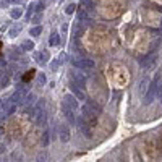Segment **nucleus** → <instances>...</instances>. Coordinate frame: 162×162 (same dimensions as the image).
Wrapping results in <instances>:
<instances>
[{
	"label": "nucleus",
	"instance_id": "obj_1",
	"mask_svg": "<svg viewBox=\"0 0 162 162\" xmlns=\"http://www.w3.org/2000/svg\"><path fill=\"white\" fill-rule=\"evenodd\" d=\"M159 76H156L153 81H151V86H149V89L146 91V94H144V104H151V102L154 101V97H156V94H159Z\"/></svg>",
	"mask_w": 162,
	"mask_h": 162
},
{
	"label": "nucleus",
	"instance_id": "obj_2",
	"mask_svg": "<svg viewBox=\"0 0 162 162\" xmlns=\"http://www.w3.org/2000/svg\"><path fill=\"white\" fill-rule=\"evenodd\" d=\"M71 63L76 68H80V70H92V68L96 67L94 60H91V58H83V57H73L71 58Z\"/></svg>",
	"mask_w": 162,
	"mask_h": 162
},
{
	"label": "nucleus",
	"instance_id": "obj_3",
	"mask_svg": "<svg viewBox=\"0 0 162 162\" xmlns=\"http://www.w3.org/2000/svg\"><path fill=\"white\" fill-rule=\"evenodd\" d=\"M26 97H28V91L25 89V86H18V89H16L12 94V97H10V102L20 105V104H25Z\"/></svg>",
	"mask_w": 162,
	"mask_h": 162
},
{
	"label": "nucleus",
	"instance_id": "obj_4",
	"mask_svg": "<svg viewBox=\"0 0 162 162\" xmlns=\"http://www.w3.org/2000/svg\"><path fill=\"white\" fill-rule=\"evenodd\" d=\"M76 125H78V130H80L86 138H91V135H92V133H91V123H89L83 115L76 120Z\"/></svg>",
	"mask_w": 162,
	"mask_h": 162
},
{
	"label": "nucleus",
	"instance_id": "obj_5",
	"mask_svg": "<svg viewBox=\"0 0 162 162\" xmlns=\"http://www.w3.org/2000/svg\"><path fill=\"white\" fill-rule=\"evenodd\" d=\"M71 81L73 83H76L80 88H84V84H86V75L83 73V71L80 70V71H71Z\"/></svg>",
	"mask_w": 162,
	"mask_h": 162
},
{
	"label": "nucleus",
	"instance_id": "obj_6",
	"mask_svg": "<svg viewBox=\"0 0 162 162\" xmlns=\"http://www.w3.org/2000/svg\"><path fill=\"white\" fill-rule=\"evenodd\" d=\"M70 88H71V92H73V96L78 99V101H88V99H86L84 91H83V88H80V86H78L76 83L70 81Z\"/></svg>",
	"mask_w": 162,
	"mask_h": 162
},
{
	"label": "nucleus",
	"instance_id": "obj_7",
	"mask_svg": "<svg viewBox=\"0 0 162 162\" xmlns=\"http://www.w3.org/2000/svg\"><path fill=\"white\" fill-rule=\"evenodd\" d=\"M62 104H65L67 107H70L71 110H78V107H80V104H78V99L75 97V96H71V94H67V96H65Z\"/></svg>",
	"mask_w": 162,
	"mask_h": 162
},
{
	"label": "nucleus",
	"instance_id": "obj_8",
	"mask_svg": "<svg viewBox=\"0 0 162 162\" xmlns=\"http://www.w3.org/2000/svg\"><path fill=\"white\" fill-rule=\"evenodd\" d=\"M58 138H60L62 143H68V139H70V128L67 125L58 126Z\"/></svg>",
	"mask_w": 162,
	"mask_h": 162
},
{
	"label": "nucleus",
	"instance_id": "obj_9",
	"mask_svg": "<svg viewBox=\"0 0 162 162\" xmlns=\"http://www.w3.org/2000/svg\"><path fill=\"white\" fill-rule=\"evenodd\" d=\"M62 109H63V113H65V117H67V120H68V123L70 125H75L76 123V118H75V110H71L70 107H67L65 104H62Z\"/></svg>",
	"mask_w": 162,
	"mask_h": 162
},
{
	"label": "nucleus",
	"instance_id": "obj_10",
	"mask_svg": "<svg viewBox=\"0 0 162 162\" xmlns=\"http://www.w3.org/2000/svg\"><path fill=\"white\" fill-rule=\"evenodd\" d=\"M151 86V81H149V76H144L143 80L139 81V88H138V91L141 92V94H144V91H147Z\"/></svg>",
	"mask_w": 162,
	"mask_h": 162
},
{
	"label": "nucleus",
	"instance_id": "obj_11",
	"mask_svg": "<svg viewBox=\"0 0 162 162\" xmlns=\"http://www.w3.org/2000/svg\"><path fill=\"white\" fill-rule=\"evenodd\" d=\"M34 122H36L39 126H46V122H47V113L44 112V110H42V112H39V115H37V118L34 120Z\"/></svg>",
	"mask_w": 162,
	"mask_h": 162
},
{
	"label": "nucleus",
	"instance_id": "obj_12",
	"mask_svg": "<svg viewBox=\"0 0 162 162\" xmlns=\"http://www.w3.org/2000/svg\"><path fill=\"white\" fill-rule=\"evenodd\" d=\"M86 105H88V107H89V109L92 110V113H94L96 117H97L99 113H101V107H99V105L96 104L94 101H86Z\"/></svg>",
	"mask_w": 162,
	"mask_h": 162
},
{
	"label": "nucleus",
	"instance_id": "obj_13",
	"mask_svg": "<svg viewBox=\"0 0 162 162\" xmlns=\"http://www.w3.org/2000/svg\"><path fill=\"white\" fill-rule=\"evenodd\" d=\"M49 46H52V47L60 46V36H58L57 33H52V34H50V37H49Z\"/></svg>",
	"mask_w": 162,
	"mask_h": 162
},
{
	"label": "nucleus",
	"instance_id": "obj_14",
	"mask_svg": "<svg viewBox=\"0 0 162 162\" xmlns=\"http://www.w3.org/2000/svg\"><path fill=\"white\" fill-rule=\"evenodd\" d=\"M49 57H50V55H49L47 50H42L39 55H36V58L39 60V63H47V62H49Z\"/></svg>",
	"mask_w": 162,
	"mask_h": 162
},
{
	"label": "nucleus",
	"instance_id": "obj_15",
	"mask_svg": "<svg viewBox=\"0 0 162 162\" xmlns=\"http://www.w3.org/2000/svg\"><path fill=\"white\" fill-rule=\"evenodd\" d=\"M41 143H42L44 147L49 146V143H50V131L49 130H46V131L42 133V139H41Z\"/></svg>",
	"mask_w": 162,
	"mask_h": 162
},
{
	"label": "nucleus",
	"instance_id": "obj_16",
	"mask_svg": "<svg viewBox=\"0 0 162 162\" xmlns=\"http://www.w3.org/2000/svg\"><path fill=\"white\" fill-rule=\"evenodd\" d=\"M154 63H156V55H151V57H147L146 58V62H143V67H146V68H151V67H154Z\"/></svg>",
	"mask_w": 162,
	"mask_h": 162
},
{
	"label": "nucleus",
	"instance_id": "obj_17",
	"mask_svg": "<svg viewBox=\"0 0 162 162\" xmlns=\"http://www.w3.org/2000/svg\"><path fill=\"white\" fill-rule=\"evenodd\" d=\"M21 15H23V10H21V8H13L12 12H10V16H12L13 20L21 18Z\"/></svg>",
	"mask_w": 162,
	"mask_h": 162
},
{
	"label": "nucleus",
	"instance_id": "obj_18",
	"mask_svg": "<svg viewBox=\"0 0 162 162\" xmlns=\"http://www.w3.org/2000/svg\"><path fill=\"white\" fill-rule=\"evenodd\" d=\"M20 31H21V25H18V26H13L12 29L8 31V36L10 37H16L20 34Z\"/></svg>",
	"mask_w": 162,
	"mask_h": 162
},
{
	"label": "nucleus",
	"instance_id": "obj_19",
	"mask_svg": "<svg viewBox=\"0 0 162 162\" xmlns=\"http://www.w3.org/2000/svg\"><path fill=\"white\" fill-rule=\"evenodd\" d=\"M21 49H23V50H28V52H31V50L34 49V42H33V41H25V42L21 44Z\"/></svg>",
	"mask_w": 162,
	"mask_h": 162
},
{
	"label": "nucleus",
	"instance_id": "obj_20",
	"mask_svg": "<svg viewBox=\"0 0 162 162\" xmlns=\"http://www.w3.org/2000/svg\"><path fill=\"white\" fill-rule=\"evenodd\" d=\"M34 101H36V96H34V94H28V97L25 101V105H28V107H34Z\"/></svg>",
	"mask_w": 162,
	"mask_h": 162
},
{
	"label": "nucleus",
	"instance_id": "obj_21",
	"mask_svg": "<svg viewBox=\"0 0 162 162\" xmlns=\"http://www.w3.org/2000/svg\"><path fill=\"white\" fill-rule=\"evenodd\" d=\"M81 5L84 7L86 10H92V8H94V2H92V0H81Z\"/></svg>",
	"mask_w": 162,
	"mask_h": 162
},
{
	"label": "nucleus",
	"instance_id": "obj_22",
	"mask_svg": "<svg viewBox=\"0 0 162 162\" xmlns=\"http://www.w3.org/2000/svg\"><path fill=\"white\" fill-rule=\"evenodd\" d=\"M80 21L83 23V25H88L89 23V16L86 12H80Z\"/></svg>",
	"mask_w": 162,
	"mask_h": 162
},
{
	"label": "nucleus",
	"instance_id": "obj_23",
	"mask_svg": "<svg viewBox=\"0 0 162 162\" xmlns=\"http://www.w3.org/2000/svg\"><path fill=\"white\" fill-rule=\"evenodd\" d=\"M16 107H18V105H16V104H12V102H10V104H8V107H7V115H12V113H15L16 112Z\"/></svg>",
	"mask_w": 162,
	"mask_h": 162
},
{
	"label": "nucleus",
	"instance_id": "obj_24",
	"mask_svg": "<svg viewBox=\"0 0 162 162\" xmlns=\"http://www.w3.org/2000/svg\"><path fill=\"white\" fill-rule=\"evenodd\" d=\"M12 161H13V162H21V161H23L21 154H20L18 151H13V153H12Z\"/></svg>",
	"mask_w": 162,
	"mask_h": 162
},
{
	"label": "nucleus",
	"instance_id": "obj_25",
	"mask_svg": "<svg viewBox=\"0 0 162 162\" xmlns=\"http://www.w3.org/2000/svg\"><path fill=\"white\" fill-rule=\"evenodd\" d=\"M41 33H42V28H41V26H34L33 29L29 31V34H31V36H39Z\"/></svg>",
	"mask_w": 162,
	"mask_h": 162
},
{
	"label": "nucleus",
	"instance_id": "obj_26",
	"mask_svg": "<svg viewBox=\"0 0 162 162\" xmlns=\"http://www.w3.org/2000/svg\"><path fill=\"white\" fill-rule=\"evenodd\" d=\"M8 83H10L8 75H2V80H0V86H2V88H7V86H8Z\"/></svg>",
	"mask_w": 162,
	"mask_h": 162
},
{
	"label": "nucleus",
	"instance_id": "obj_27",
	"mask_svg": "<svg viewBox=\"0 0 162 162\" xmlns=\"http://www.w3.org/2000/svg\"><path fill=\"white\" fill-rule=\"evenodd\" d=\"M75 8H76V5H75V3H70V5H67V8H65V13H67V15H73Z\"/></svg>",
	"mask_w": 162,
	"mask_h": 162
},
{
	"label": "nucleus",
	"instance_id": "obj_28",
	"mask_svg": "<svg viewBox=\"0 0 162 162\" xmlns=\"http://www.w3.org/2000/svg\"><path fill=\"white\" fill-rule=\"evenodd\" d=\"M47 161V154L46 153H39L36 157V162H46Z\"/></svg>",
	"mask_w": 162,
	"mask_h": 162
},
{
	"label": "nucleus",
	"instance_id": "obj_29",
	"mask_svg": "<svg viewBox=\"0 0 162 162\" xmlns=\"http://www.w3.org/2000/svg\"><path fill=\"white\" fill-rule=\"evenodd\" d=\"M37 83H39V84H46L47 83V80H46V75H39V76H37Z\"/></svg>",
	"mask_w": 162,
	"mask_h": 162
},
{
	"label": "nucleus",
	"instance_id": "obj_30",
	"mask_svg": "<svg viewBox=\"0 0 162 162\" xmlns=\"http://www.w3.org/2000/svg\"><path fill=\"white\" fill-rule=\"evenodd\" d=\"M58 63H60V62H58V60H54L52 63H50V70H52V71H55V70H57V68H58Z\"/></svg>",
	"mask_w": 162,
	"mask_h": 162
},
{
	"label": "nucleus",
	"instance_id": "obj_31",
	"mask_svg": "<svg viewBox=\"0 0 162 162\" xmlns=\"http://www.w3.org/2000/svg\"><path fill=\"white\" fill-rule=\"evenodd\" d=\"M34 7H36V5H34V3H31V5H29V10H28V18H31V16H33Z\"/></svg>",
	"mask_w": 162,
	"mask_h": 162
},
{
	"label": "nucleus",
	"instance_id": "obj_32",
	"mask_svg": "<svg viewBox=\"0 0 162 162\" xmlns=\"http://www.w3.org/2000/svg\"><path fill=\"white\" fill-rule=\"evenodd\" d=\"M42 8H44V2H39L37 3V12H42Z\"/></svg>",
	"mask_w": 162,
	"mask_h": 162
},
{
	"label": "nucleus",
	"instance_id": "obj_33",
	"mask_svg": "<svg viewBox=\"0 0 162 162\" xmlns=\"http://www.w3.org/2000/svg\"><path fill=\"white\" fill-rule=\"evenodd\" d=\"M0 151H2V154H3V153H5V151H7V147H5V144H2V146H0Z\"/></svg>",
	"mask_w": 162,
	"mask_h": 162
},
{
	"label": "nucleus",
	"instance_id": "obj_34",
	"mask_svg": "<svg viewBox=\"0 0 162 162\" xmlns=\"http://www.w3.org/2000/svg\"><path fill=\"white\" fill-rule=\"evenodd\" d=\"M159 101H161V102H162V88H161V89H159Z\"/></svg>",
	"mask_w": 162,
	"mask_h": 162
},
{
	"label": "nucleus",
	"instance_id": "obj_35",
	"mask_svg": "<svg viewBox=\"0 0 162 162\" xmlns=\"http://www.w3.org/2000/svg\"><path fill=\"white\" fill-rule=\"evenodd\" d=\"M10 2H13V3H21V0H10Z\"/></svg>",
	"mask_w": 162,
	"mask_h": 162
}]
</instances>
